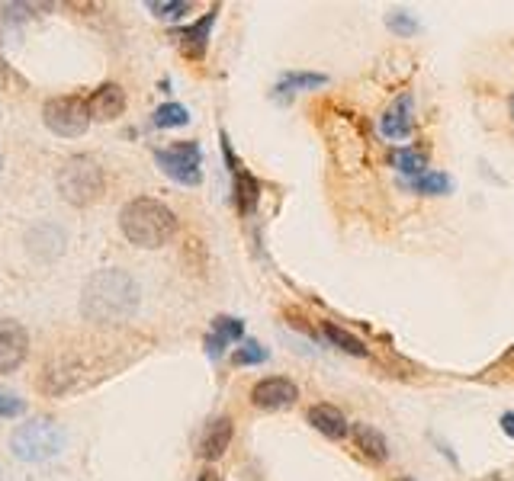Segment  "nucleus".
<instances>
[{"label": "nucleus", "instance_id": "28", "mask_svg": "<svg viewBox=\"0 0 514 481\" xmlns=\"http://www.w3.org/2000/svg\"><path fill=\"white\" fill-rule=\"evenodd\" d=\"M502 430L514 440V411H505V414H502Z\"/></svg>", "mask_w": 514, "mask_h": 481}, {"label": "nucleus", "instance_id": "11", "mask_svg": "<svg viewBox=\"0 0 514 481\" xmlns=\"http://www.w3.org/2000/svg\"><path fill=\"white\" fill-rule=\"evenodd\" d=\"M87 106H90V119L113 122L126 113V90L119 84H100L94 90V97L87 100Z\"/></svg>", "mask_w": 514, "mask_h": 481}, {"label": "nucleus", "instance_id": "13", "mask_svg": "<svg viewBox=\"0 0 514 481\" xmlns=\"http://www.w3.org/2000/svg\"><path fill=\"white\" fill-rule=\"evenodd\" d=\"M241 334H245V324H241L238 318L219 315L213 321V331H209V337H206V353L213 356V360H219V356L225 353V347L241 340Z\"/></svg>", "mask_w": 514, "mask_h": 481}, {"label": "nucleus", "instance_id": "22", "mask_svg": "<svg viewBox=\"0 0 514 481\" xmlns=\"http://www.w3.org/2000/svg\"><path fill=\"white\" fill-rule=\"evenodd\" d=\"M325 334L335 340L338 347H344L347 353H354V356H367V347L360 344V340H354L347 331H341V328H335V324H325Z\"/></svg>", "mask_w": 514, "mask_h": 481}, {"label": "nucleus", "instance_id": "27", "mask_svg": "<svg viewBox=\"0 0 514 481\" xmlns=\"http://www.w3.org/2000/svg\"><path fill=\"white\" fill-rule=\"evenodd\" d=\"M20 414H26V401L17 395L0 392V417H20Z\"/></svg>", "mask_w": 514, "mask_h": 481}, {"label": "nucleus", "instance_id": "12", "mask_svg": "<svg viewBox=\"0 0 514 481\" xmlns=\"http://www.w3.org/2000/svg\"><path fill=\"white\" fill-rule=\"evenodd\" d=\"M216 13H219V7L209 10L200 23H193V26H187V29H177V33H171V36L177 39L180 49H184V55H190V58H203V55H206L209 29H213V23H216Z\"/></svg>", "mask_w": 514, "mask_h": 481}, {"label": "nucleus", "instance_id": "9", "mask_svg": "<svg viewBox=\"0 0 514 481\" xmlns=\"http://www.w3.org/2000/svg\"><path fill=\"white\" fill-rule=\"evenodd\" d=\"M412 110H415L412 93H399V97L392 100V106L380 119V132L389 138V142H405V138H412V132H415Z\"/></svg>", "mask_w": 514, "mask_h": 481}, {"label": "nucleus", "instance_id": "31", "mask_svg": "<svg viewBox=\"0 0 514 481\" xmlns=\"http://www.w3.org/2000/svg\"><path fill=\"white\" fill-rule=\"evenodd\" d=\"M399 481H415V478H399Z\"/></svg>", "mask_w": 514, "mask_h": 481}, {"label": "nucleus", "instance_id": "21", "mask_svg": "<svg viewBox=\"0 0 514 481\" xmlns=\"http://www.w3.org/2000/svg\"><path fill=\"white\" fill-rule=\"evenodd\" d=\"M187 122H190V113H187V106H180V103H164L155 110L158 129H177V126H187Z\"/></svg>", "mask_w": 514, "mask_h": 481}, {"label": "nucleus", "instance_id": "19", "mask_svg": "<svg viewBox=\"0 0 514 481\" xmlns=\"http://www.w3.org/2000/svg\"><path fill=\"white\" fill-rule=\"evenodd\" d=\"M450 186H453L450 177L437 174V170H425V174L412 180V190L421 196H444V193H450Z\"/></svg>", "mask_w": 514, "mask_h": 481}, {"label": "nucleus", "instance_id": "15", "mask_svg": "<svg viewBox=\"0 0 514 481\" xmlns=\"http://www.w3.org/2000/svg\"><path fill=\"white\" fill-rule=\"evenodd\" d=\"M309 424L328 440H344L347 437V417L335 405H312L309 408Z\"/></svg>", "mask_w": 514, "mask_h": 481}, {"label": "nucleus", "instance_id": "25", "mask_svg": "<svg viewBox=\"0 0 514 481\" xmlns=\"http://www.w3.org/2000/svg\"><path fill=\"white\" fill-rule=\"evenodd\" d=\"M267 360V350L261 344H254V340H248V344H241L235 350V363L238 366H251V363H264Z\"/></svg>", "mask_w": 514, "mask_h": 481}, {"label": "nucleus", "instance_id": "7", "mask_svg": "<svg viewBox=\"0 0 514 481\" xmlns=\"http://www.w3.org/2000/svg\"><path fill=\"white\" fill-rule=\"evenodd\" d=\"M155 161L161 164V170L177 183H187L196 186L203 180L200 174V164H203V151L196 142H177L171 148H161L155 151Z\"/></svg>", "mask_w": 514, "mask_h": 481}, {"label": "nucleus", "instance_id": "26", "mask_svg": "<svg viewBox=\"0 0 514 481\" xmlns=\"http://www.w3.org/2000/svg\"><path fill=\"white\" fill-rule=\"evenodd\" d=\"M0 90H10V93L26 90V77L20 71H13L4 58H0Z\"/></svg>", "mask_w": 514, "mask_h": 481}, {"label": "nucleus", "instance_id": "17", "mask_svg": "<svg viewBox=\"0 0 514 481\" xmlns=\"http://www.w3.org/2000/svg\"><path fill=\"white\" fill-rule=\"evenodd\" d=\"M354 440H357V446H360V453H364L367 459H373V462H383L386 456H389V449H386V437L376 427H370V424H357L354 427Z\"/></svg>", "mask_w": 514, "mask_h": 481}, {"label": "nucleus", "instance_id": "32", "mask_svg": "<svg viewBox=\"0 0 514 481\" xmlns=\"http://www.w3.org/2000/svg\"><path fill=\"white\" fill-rule=\"evenodd\" d=\"M0 170H4V158H0Z\"/></svg>", "mask_w": 514, "mask_h": 481}, {"label": "nucleus", "instance_id": "1", "mask_svg": "<svg viewBox=\"0 0 514 481\" xmlns=\"http://www.w3.org/2000/svg\"><path fill=\"white\" fill-rule=\"evenodd\" d=\"M139 305V286L123 270H100L84 286V315L90 321H126Z\"/></svg>", "mask_w": 514, "mask_h": 481}, {"label": "nucleus", "instance_id": "3", "mask_svg": "<svg viewBox=\"0 0 514 481\" xmlns=\"http://www.w3.org/2000/svg\"><path fill=\"white\" fill-rule=\"evenodd\" d=\"M10 449L20 462H45L65 449V430L49 417H36L13 430Z\"/></svg>", "mask_w": 514, "mask_h": 481}, {"label": "nucleus", "instance_id": "29", "mask_svg": "<svg viewBox=\"0 0 514 481\" xmlns=\"http://www.w3.org/2000/svg\"><path fill=\"white\" fill-rule=\"evenodd\" d=\"M196 481H222V475H219L216 469H206V472H203L200 478H196Z\"/></svg>", "mask_w": 514, "mask_h": 481}, {"label": "nucleus", "instance_id": "10", "mask_svg": "<svg viewBox=\"0 0 514 481\" xmlns=\"http://www.w3.org/2000/svg\"><path fill=\"white\" fill-rule=\"evenodd\" d=\"M29 353V334L20 321H0V372L17 369Z\"/></svg>", "mask_w": 514, "mask_h": 481}, {"label": "nucleus", "instance_id": "30", "mask_svg": "<svg viewBox=\"0 0 514 481\" xmlns=\"http://www.w3.org/2000/svg\"><path fill=\"white\" fill-rule=\"evenodd\" d=\"M511 119H514V93H511Z\"/></svg>", "mask_w": 514, "mask_h": 481}, {"label": "nucleus", "instance_id": "4", "mask_svg": "<svg viewBox=\"0 0 514 481\" xmlns=\"http://www.w3.org/2000/svg\"><path fill=\"white\" fill-rule=\"evenodd\" d=\"M103 186H107V177H103V167L87 158V154H78V158H68L65 167L58 170V193L65 196V203L71 206H90L103 196Z\"/></svg>", "mask_w": 514, "mask_h": 481}, {"label": "nucleus", "instance_id": "20", "mask_svg": "<svg viewBox=\"0 0 514 481\" xmlns=\"http://www.w3.org/2000/svg\"><path fill=\"white\" fill-rule=\"evenodd\" d=\"M328 84L325 74H309V71H293V74H283V81L277 84V90L283 93H296V90H315Z\"/></svg>", "mask_w": 514, "mask_h": 481}, {"label": "nucleus", "instance_id": "16", "mask_svg": "<svg viewBox=\"0 0 514 481\" xmlns=\"http://www.w3.org/2000/svg\"><path fill=\"white\" fill-rule=\"evenodd\" d=\"M257 199H261V183H257L245 167L235 170V206L241 215H251L257 209Z\"/></svg>", "mask_w": 514, "mask_h": 481}, {"label": "nucleus", "instance_id": "2", "mask_svg": "<svg viewBox=\"0 0 514 481\" xmlns=\"http://www.w3.org/2000/svg\"><path fill=\"white\" fill-rule=\"evenodd\" d=\"M119 228L123 235L139 247H161L177 235V215L161 203V199L139 196L119 212Z\"/></svg>", "mask_w": 514, "mask_h": 481}, {"label": "nucleus", "instance_id": "8", "mask_svg": "<svg viewBox=\"0 0 514 481\" xmlns=\"http://www.w3.org/2000/svg\"><path fill=\"white\" fill-rule=\"evenodd\" d=\"M296 398H299V385L283 376L261 379L251 389V405L261 411H283V408L296 405Z\"/></svg>", "mask_w": 514, "mask_h": 481}, {"label": "nucleus", "instance_id": "24", "mask_svg": "<svg viewBox=\"0 0 514 481\" xmlns=\"http://www.w3.org/2000/svg\"><path fill=\"white\" fill-rule=\"evenodd\" d=\"M386 26H389L396 36H412V33H418V23H415L412 17H408L405 10H392L389 17H386Z\"/></svg>", "mask_w": 514, "mask_h": 481}, {"label": "nucleus", "instance_id": "23", "mask_svg": "<svg viewBox=\"0 0 514 481\" xmlns=\"http://www.w3.org/2000/svg\"><path fill=\"white\" fill-rule=\"evenodd\" d=\"M148 10L155 13V17H184L190 10L187 0H151Z\"/></svg>", "mask_w": 514, "mask_h": 481}, {"label": "nucleus", "instance_id": "6", "mask_svg": "<svg viewBox=\"0 0 514 481\" xmlns=\"http://www.w3.org/2000/svg\"><path fill=\"white\" fill-rule=\"evenodd\" d=\"M42 122L55 135L62 138H78L90 126V106L84 97H52L42 106Z\"/></svg>", "mask_w": 514, "mask_h": 481}, {"label": "nucleus", "instance_id": "5", "mask_svg": "<svg viewBox=\"0 0 514 481\" xmlns=\"http://www.w3.org/2000/svg\"><path fill=\"white\" fill-rule=\"evenodd\" d=\"M325 138L341 167L357 170L367 158V135L360 129V122L351 113H335L325 122Z\"/></svg>", "mask_w": 514, "mask_h": 481}, {"label": "nucleus", "instance_id": "14", "mask_svg": "<svg viewBox=\"0 0 514 481\" xmlns=\"http://www.w3.org/2000/svg\"><path fill=\"white\" fill-rule=\"evenodd\" d=\"M232 433H235L232 417H216L213 424H206L203 440H200V456H203V459H219V456L225 453V449H229Z\"/></svg>", "mask_w": 514, "mask_h": 481}, {"label": "nucleus", "instance_id": "18", "mask_svg": "<svg viewBox=\"0 0 514 481\" xmlns=\"http://www.w3.org/2000/svg\"><path fill=\"white\" fill-rule=\"evenodd\" d=\"M425 164H428V158L418 148H396L392 151V167L402 170V174H408L412 180L425 174Z\"/></svg>", "mask_w": 514, "mask_h": 481}, {"label": "nucleus", "instance_id": "33", "mask_svg": "<svg viewBox=\"0 0 514 481\" xmlns=\"http://www.w3.org/2000/svg\"><path fill=\"white\" fill-rule=\"evenodd\" d=\"M0 481H4V472H0Z\"/></svg>", "mask_w": 514, "mask_h": 481}]
</instances>
